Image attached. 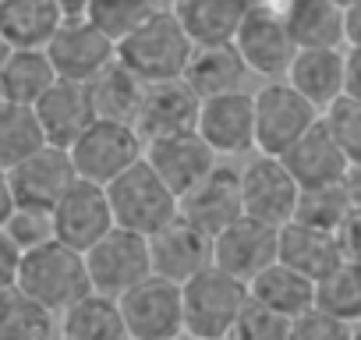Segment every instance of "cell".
<instances>
[{"label":"cell","instance_id":"1","mask_svg":"<svg viewBox=\"0 0 361 340\" xmlns=\"http://www.w3.org/2000/svg\"><path fill=\"white\" fill-rule=\"evenodd\" d=\"M192 50L195 43L188 29L180 25V18L173 15V8H156L138 29H131L117 43V61H124L145 82H159V78L185 75Z\"/></svg>","mask_w":361,"mask_h":340},{"label":"cell","instance_id":"2","mask_svg":"<svg viewBox=\"0 0 361 340\" xmlns=\"http://www.w3.org/2000/svg\"><path fill=\"white\" fill-rule=\"evenodd\" d=\"M18 287L29 291L36 301H43L50 312H64L71 301L92 291L89 262L82 248H71L68 241L54 238L39 248L22 252V269H18Z\"/></svg>","mask_w":361,"mask_h":340},{"label":"cell","instance_id":"3","mask_svg":"<svg viewBox=\"0 0 361 340\" xmlns=\"http://www.w3.org/2000/svg\"><path fill=\"white\" fill-rule=\"evenodd\" d=\"M180 294H185V333L202 340H220L234 336V326L252 291L241 277L213 262L180 284Z\"/></svg>","mask_w":361,"mask_h":340},{"label":"cell","instance_id":"4","mask_svg":"<svg viewBox=\"0 0 361 340\" xmlns=\"http://www.w3.org/2000/svg\"><path fill=\"white\" fill-rule=\"evenodd\" d=\"M106 195L117 227L138 234H152L180 213V195L159 178V170L145 156L106 185Z\"/></svg>","mask_w":361,"mask_h":340},{"label":"cell","instance_id":"5","mask_svg":"<svg viewBox=\"0 0 361 340\" xmlns=\"http://www.w3.org/2000/svg\"><path fill=\"white\" fill-rule=\"evenodd\" d=\"M142 156H145V138L131 121L96 117L71 142V159H75L78 178L96 181V185H110L117 174H124Z\"/></svg>","mask_w":361,"mask_h":340},{"label":"cell","instance_id":"6","mask_svg":"<svg viewBox=\"0 0 361 340\" xmlns=\"http://www.w3.org/2000/svg\"><path fill=\"white\" fill-rule=\"evenodd\" d=\"M322 121V110L301 96L287 78H269L255 92V152L283 156L312 124Z\"/></svg>","mask_w":361,"mask_h":340},{"label":"cell","instance_id":"7","mask_svg":"<svg viewBox=\"0 0 361 340\" xmlns=\"http://www.w3.org/2000/svg\"><path fill=\"white\" fill-rule=\"evenodd\" d=\"M117 301H121L128 336L135 340H170L185 333V294H180L177 280L149 273Z\"/></svg>","mask_w":361,"mask_h":340},{"label":"cell","instance_id":"8","mask_svg":"<svg viewBox=\"0 0 361 340\" xmlns=\"http://www.w3.org/2000/svg\"><path fill=\"white\" fill-rule=\"evenodd\" d=\"M234 47L241 50L248 71L262 75V78H283L298 54V43L290 36L283 8L269 4V0H252V8L234 36Z\"/></svg>","mask_w":361,"mask_h":340},{"label":"cell","instance_id":"9","mask_svg":"<svg viewBox=\"0 0 361 340\" xmlns=\"http://www.w3.org/2000/svg\"><path fill=\"white\" fill-rule=\"evenodd\" d=\"M85 262H89L92 291L121 298V294H128L135 284H142L152 273L149 234H138V231H128V227H114L85 252Z\"/></svg>","mask_w":361,"mask_h":340},{"label":"cell","instance_id":"10","mask_svg":"<svg viewBox=\"0 0 361 340\" xmlns=\"http://www.w3.org/2000/svg\"><path fill=\"white\" fill-rule=\"evenodd\" d=\"M241 195H245V217L283 227L298 217L301 185L283 163V156L259 152L248 166H241Z\"/></svg>","mask_w":361,"mask_h":340},{"label":"cell","instance_id":"11","mask_svg":"<svg viewBox=\"0 0 361 340\" xmlns=\"http://www.w3.org/2000/svg\"><path fill=\"white\" fill-rule=\"evenodd\" d=\"M47 54L61 78L92 82L106 64L117 61V40L106 36L92 18H68L47 43Z\"/></svg>","mask_w":361,"mask_h":340},{"label":"cell","instance_id":"12","mask_svg":"<svg viewBox=\"0 0 361 340\" xmlns=\"http://www.w3.org/2000/svg\"><path fill=\"white\" fill-rule=\"evenodd\" d=\"M276 259H280V227L266 220L241 217L213 238V262L241 277L245 284H252Z\"/></svg>","mask_w":361,"mask_h":340},{"label":"cell","instance_id":"13","mask_svg":"<svg viewBox=\"0 0 361 340\" xmlns=\"http://www.w3.org/2000/svg\"><path fill=\"white\" fill-rule=\"evenodd\" d=\"M199 135L220 156H241L255 149V92L231 89L202 99Z\"/></svg>","mask_w":361,"mask_h":340},{"label":"cell","instance_id":"14","mask_svg":"<svg viewBox=\"0 0 361 340\" xmlns=\"http://www.w3.org/2000/svg\"><path fill=\"white\" fill-rule=\"evenodd\" d=\"M54 224H57V238L61 241H68L71 248L89 252L106 231L117 227L114 210H110L106 185H96V181L78 178L61 195V202L54 206Z\"/></svg>","mask_w":361,"mask_h":340},{"label":"cell","instance_id":"15","mask_svg":"<svg viewBox=\"0 0 361 340\" xmlns=\"http://www.w3.org/2000/svg\"><path fill=\"white\" fill-rule=\"evenodd\" d=\"M145 159L159 170V178L177 195H185L220 163V152L199 135V128H192V131L149 138L145 142Z\"/></svg>","mask_w":361,"mask_h":340},{"label":"cell","instance_id":"16","mask_svg":"<svg viewBox=\"0 0 361 340\" xmlns=\"http://www.w3.org/2000/svg\"><path fill=\"white\" fill-rule=\"evenodd\" d=\"M11 178V192L15 202H32V206H57L61 195L78 181V170L71 159V149L47 142L43 149H36L32 156H25L22 163H15L8 170Z\"/></svg>","mask_w":361,"mask_h":340},{"label":"cell","instance_id":"17","mask_svg":"<svg viewBox=\"0 0 361 340\" xmlns=\"http://www.w3.org/2000/svg\"><path fill=\"white\" fill-rule=\"evenodd\" d=\"M149 252H152V273L185 284L199 269L213 266V234H206L202 227L177 213L170 224L149 234Z\"/></svg>","mask_w":361,"mask_h":340},{"label":"cell","instance_id":"18","mask_svg":"<svg viewBox=\"0 0 361 340\" xmlns=\"http://www.w3.org/2000/svg\"><path fill=\"white\" fill-rule=\"evenodd\" d=\"M199 110H202V96L180 78H159V82H145V96L135 117V128L142 131V138H159V135H177V131H192L199 128Z\"/></svg>","mask_w":361,"mask_h":340},{"label":"cell","instance_id":"19","mask_svg":"<svg viewBox=\"0 0 361 340\" xmlns=\"http://www.w3.org/2000/svg\"><path fill=\"white\" fill-rule=\"evenodd\" d=\"M180 217L202 227L206 234H220L234 220L245 217V195H241V170L231 166H213L209 174L180 195Z\"/></svg>","mask_w":361,"mask_h":340},{"label":"cell","instance_id":"20","mask_svg":"<svg viewBox=\"0 0 361 340\" xmlns=\"http://www.w3.org/2000/svg\"><path fill=\"white\" fill-rule=\"evenodd\" d=\"M39 124L47 131V142L71 149V142L96 121V107L89 96V82L57 78L39 99H36Z\"/></svg>","mask_w":361,"mask_h":340},{"label":"cell","instance_id":"21","mask_svg":"<svg viewBox=\"0 0 361 340\" xmlns=\"http://www.w3.org/2000/svg\"><path fill=\"white\" fill-rule=\"evenodd\" d=\"M283 163L290 166V174L298 178L301 188L347 181V174H350V156H347L343 145L333 138V131L326 128V121L312 124V128L283 152Z\"/></svg>","mask_w":361,"mask_h":340},{"label":"cell","instance_id":"22","mask_svg":"<svg viewBox=\"0 0 361 340\" xmlns=\"http://www.w3.org/2000/svg\"><path fill=\"white\" fill-rule=\"evenodd\" d=\"M343 50L347 47H301L283 78L319 110H326L343 96Z\"/></svg>","mask_w":361,"mask_h":340},{"label":"cell","instance_id":"23","mask_svg":"<svg viewBox=\"0 0 361 340\" xmlns=\"http://www.w3.org/2000/svg\"><path fill=\"white\" fill-rule=\"evenodd\" d=\"M280 259L301 273H308L312 280H326L347 255L340 248V234L336 231H322L301 220H290L280 227Z\"/></svg>","mask_w":361,"mask_h":340},{"label":"cell","instance_id":"24","mask_svg":"<svg viewBox=\"0 0 361 340\" xmlns=\"http://www.w3.org/2000/svg\"><path fill=\"white\" fill-rule=\"evenodd\" d=\"M248 64L241 57V50L234 43H199L188 57L185 68V82L206 99L216 92H231V89H245L248 78Z\"/></svg>","mask_w":361,"mask_h":340},{"label":"cell","instance_id":"25","mask_svg":"<svg viewBox=\"0 0 361 340\" xmlns=\"http://www.w3.org/2000/svg\"><path fill=\"white\" fill-rule=\"evenodd\" d=\"M283 18L301 47H347V8L340 0H283Z\"/></svg>","mask_w":361,"mask_h":340},{"label":"cell","instance_id":"26","mask_svg":"<svg viewBox=\"0 0 361 340\" xmlns=\"http://www.w3.org/2000/svg\"><path fill=\"white\" fill-rule=\"evenodd\" d=\"M57 333L68 340H124L128 326L121 301L103 291H89L57 315Z\"/></svg>","mask_w":361,"mask_h":340},{"label":"cell","instance_id":"27","mask_svg":"<svg viewBox=\"0 0 361 340\" xmlns=\"http://www.w3.org/2000/svg\"><path fill=\"white\" fill-rule=\"evenodd\" d=\"M173 15L188 29L192 43H234L252 0H173Z\"/></svg>","mask_w":361,"mask_h":340},{"label":"cell","instance_id":"28","mask_svg":"<svg viewBox=\"0 0 361 340\" xmlns=\"http://www.w3.org/2000/svg\"><path fill=\"white\" fill-rule=\"evenodd\" d=\"M248 291H252L259 301H266L269 308H276V312L298 319L301 312H308V308L315 305V298H319V280H312L308 273H301V269L287 266L283 259H276V262H269V266L248 284Z\"/></svg>","mask_w":361,"mask_h":340},{"label":"cell","instance_id":"29","mask_svg":"<svg viewBox=\"0 0 361 340\" xmlns=\"http://www.w3.org/2000/svg\"><path fill=\"white\" fill-rule=\"evenodd\" d=\"M61 22L57 0H0V32L11 47H47Z\"/></svg>","mask_w":361,"mask_h":340},{"label":"cell","instance_id":"30","mask_svg":"<svg viewBox=\"0 0 361 340\" xmlns=\"http://www.w3.org/2000/svg\"><path fill=\"white\" fill-rule=\"evenodd\" d=\"M57 78L61 75H57L47 47H15L8 64H4V71H0V92H4V99L36 107V99Z\"/></svg>","mask_w":361,"mask_h":340},{"label":"cell","instance_id":"31","mask_svg":"<svg viewBox=\"0 0 361 340\" xmlns=\"http://www.w3.org/2000/svg\"><path fill=\"white\" fill-rule=\"evenodd\" d=\"M89 96L96 107V117H110V121H131L138 117L142 96H145V78L135 75L124 61L106 64L92 82H89Z\"/></svg>","mask_w":361,"mask_h":340},{"label":"cell","instance_id":"32","mask_svg":"<svg viewBox=\"0 0 361 340\" xmlns=\"http://www.w3.org/2000/svg\"><path fill=\"white\" fill-rule=\"evenodd\" d=\"M57 333V312L18 284L0 291V340H47Z\"/></svg>","mask_w":361,"mask_h":340},{"label":"cell","instance_id":"33","mask_svg":"<svg viewBox=\"0 0 361 340\" xmlns=\"http://www.w3.org/2000/svg\"><path fill=\"white\" fill-rule=\"evenodd\" d=\"M43 145H47V131L39 124L36 107L15 99L0 103V166L11 170L15 163H22Z\"/></svg>","mask_w":361,"mask_h":340},{"label":"cell","instance_id":"34","mask_svg":"<svg viewBox=\"0 0 361 340\" xmlns=\"http://www.w3.org/2000/svg\"><path fill=\"white\" fill-rule=\"evenodd\" d=\"M350 210H354V202H350L347 181L312 185V188H301L298 217H294V220L312 224V227H322V231H340L343 220L350 217Z\"/></svg>","mask_w":361,"mask_h":340},{"label":"cell","instance_id":"35","mask_svg":"<svg viewBox=\"0 0 361 340\" xmlns=\"http://www.w3.org/2000/svg\"><path fill=\"white\" fill-rule=\"evenodd\" d=\"M315 305H322L326 312H333L336 319H343L357 329V322H361V262L343 259L326 280H319Z\"/></svg>","mask_w":361,"mask_h":340},{"label":"cell","instance_id":"36","mask_svg":"<svg viewBox=\"0 0 361 340\" xmlns=\"http://www.w3.org/2000/svg\"><path fill=\"white\" fill-rule=\"evenodd\" d=\"M156 8H163V0H92V11H89V18L106 32V36H114L117 43L131 32V29H138Z\"/></svg>","mask_w":361,"mask_h":340},{"label":"cell","instance_id":"37","mask_svg":"<svg viewBox=\"0 0 361 340\" xmlns=\"http://www.w3.org/2000/svg\"><path fill=\"white\" fill-rule=\"evenodd\" d=\"M8 238L29 252V248H39L47 241L57 238V224H54V210L50 206H32V202H15L8 224H4Z\"/></svg>","mask_w":361,"mask_h":340},{"label":"cell","instance_id":"38","mask_svg":"<svg viewBox=\"0 0 361 340\" xmlns=\"http://www.w3.org/2000/svg\"><path fill=\"white\" fill-rule=\"evenodd\" d=\"M294 333V319L269 308L266 301H259L255 294H248L245 308H241V319L234 326V336L241 340H287Z\"/></svg>","mask_w":361,"mask_h":340},{"label":"cell","instance_id":"39","mask_svg":"<svg viewBox=\"0 0 361 340\" xmlns=\"http://www.w3.org/2000/svg\"><path fill=\"white\" fill-rule=\"evenodd\" d=\"M322 121L333 131V138L343 145V152L350 156V166L361 163V99L357 96H340L336 103H329L322 110Z\"/></svg>","mask_w":361,"mask_h":340},{"label":"cell","instance_id":"40","mask_svg":"<svg viewBox=\"0 0 361 340\" xmlns=\"http://www.w3.org/2000/svg\"><path fill=\"white\" fill-rule=\"evenodd\" d=\"M354 326L336 319L333 312H326L322 305H312L308 312H301L294 319V333L290 336H308V340H336V336H350Z\"/></svg>","mask_w":361,"mask_h":340},{"label":"cell","instance_id":"41","mask_svg":"<svg viewBox=\"0 0 361 340\" xmlns=\"http://www.w3.org/2000/svg\"><path fill=\"white\" fill-rule=\"evenodd\" d=\"M18 269H22V248L8 238L4 227H0V291L18 284Z\"/></svg>","mask_w":361,"mask_h":340},{"label":"cell","instance_id":"42","mask_svg":"<svg viewBox=\"0 0 361 340\" xmlns=\"http://www.w3.org/2000/svg\"><path fill=\"white\" fill-rule=\"evenodd\" d=\"M340 234V248L347 259L361 262V210H350V217L343 220V227L336 231Z\"/></svg>","mask_w":361,"mask_h":340},{"label":"cell","instance_id":"43","mask_svg":"<svg viewBox=\"0 0 361 340\" xmlns=\"http://www.w3.org/2000/svg\"><path fill=\"white\" fill-rule=\"evenodd\" d=\"M343 96L361 99V47L343 50Z\"/></svg>","mask_w":361,"mask_h":340},{"label":"cell","instance_id":"44","mask_svg":"<svg viewBox=\"0 0 361 340\" xmlns=\"http://www.w3.org/2000/svg\"><path fill=\"white\" fill-rule=\"evenodd\" d=\"M11 210H15V192H11V178H8V170L0 166V227L8 224Z\"/></svg>","mask_w":361,"mask_h":340},{"label":"cell","instance_id":"45","mask_svg":"<svg viewBox=\"0 0 361 340\" xmlns=\"http://www.w3.org/2000/svg\"><path fill=\"white\" fill-rule=\"evenodd\" d=\"M347 47H361V0L347 4Z\"/></svg>","mask_w":361,"mask_h":340},{"label":"cell","instance_id":"46","mask_svg":"<svg viewBox=\"0 0 361 340\" xmlns=\"http://www.w3.org/2000/svg\"><path fill=\"white\" fill-rule=\"evenodd\" d=\"M57 8H61V18H89L92 11V0H57Z\"/></svg>","mask_w":361,"mask_h":340},{"label":"cell","instance_id":"47","mask_svg":"<svg viewBox=\"0 0 361 340\" xmlns=\"http://www.w3.org/2000/svg\"><path fill=\"white\" fill-rule=\"evenodd\" d=\"M347 192H350L354 210H361V163L350 166V174H347Z\"/></svg>","mask_w":361,"mask_h":340},{"label":"cell","instance_id":"48","mask_svg":"<svg viewBox=\"0 0 361 340\" xmlns=\"http://www.w3.org/2000/svg\"><path fill=\"white\" fill-rule=\"evenodd\" d=\"M11 50H15V47H11V43L4 40V32H0V71H4V64H8V57H11Z\"/></svg>","mask_w":361,"mask_h":340},{"label":"cell","instance_id":"49","mask_svg":"<svg viewBox=\"0 0 361 340\" xmlns=\"http://www.w3.org/2000/svg\"><path fill=\"white\" fill-rule=\"evenodd\" d=\"M340 4H343V8H347V4H354V0H340Z\"/></svg>","mask_w":361,"mask_h":340},{"label":"cell","instance_id":"50","mask_svg":"<svg viewBox=\"0 0 361 340\" xmlns=\"http://www.w3.org/2000/svg\"><path fill=\"white\" fill-rule=\"evenodd\" d=\"M0 103H4V92H0Z\"/></svg>","mask_w":361,"mask_h":340}]
</instances>
